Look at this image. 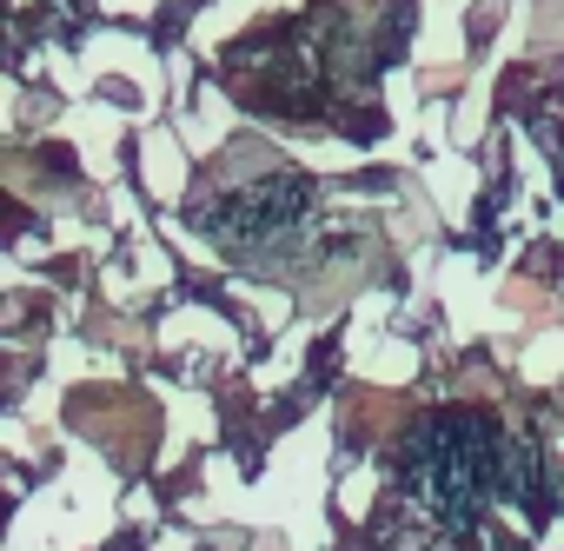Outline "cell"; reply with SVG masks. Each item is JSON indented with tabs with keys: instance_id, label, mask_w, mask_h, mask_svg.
Masks as SVG:
<instances>
[{
	"instance_id": "6da1fadb",
	"label": "cell",
	"mask_w": 564,
	"mask_h": 551,
	"mask_svg": "<svg viewBox=\"0 0 564 551\" xmlns=\"http://www.w3.org/2000/svg\"><path fill=\"white\" fill-rule=\"evenodd\" d=\"M405 485H412V498L445 531L478 525L498 498H531V485H524V445H511L505 425L491 412H471V406L432 412L412 432V445H405Z\"/></svg>"
},
{
	"instance_id": "7a4b0ae2",
	"label": "cell",
	"mask_w": 564,
	"mask_h": 551,
	"mask_svg": "<svg viewBox=\"0 0 564 551\" xmlns=\"http://www.w3.org/2000/svg\"><path fill=\"white\" fill-rule=\"evenodd\" d=\"M313 206H319V193H313V180H300V173H272V180H259V186H246V193H232L226 206H219V239L232 246V252H252V246H279V239H293L306 219H313Z\"/></svg>"
}]
</instances>
